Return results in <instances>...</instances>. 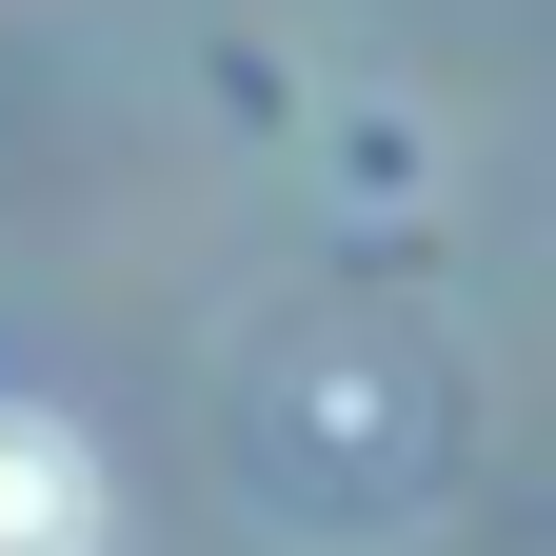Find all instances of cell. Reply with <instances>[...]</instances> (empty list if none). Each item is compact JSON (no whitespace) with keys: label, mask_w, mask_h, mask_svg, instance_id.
<instances>
[{"label":"cell","mask_w":556,"mask_h":556,"mask_svg":"<svg viewBox=\"0 0 556 556\" xmlns=\"http://www.w3.org/2000/svg\"><path fill=\"white\" fill-rule=\"evenodd\" d=\"M0 556H100V457L0 397Z\"/></svg>","instance_id":"cell-1"}]
</instances>
